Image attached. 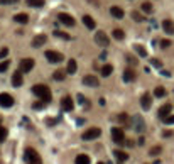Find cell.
Instances as JSON below:
<instances>
[{"label":"cell","instance_id":"e575fe53","mask_svg":"<svg viewBox=\"0 0 174 164\" xmlns=\"http://www.w3.org/2000/svg\"><path fill=\"white\" fill-rule=\"evenodd\" d=\"M132 17H134V20H137V22H142V20H144V15H140L137 10H134V12H132Z\"/></svg>","mask_w":174,"mask_h":164},{"label":"cell","instance_id":"4316f807","mask_svg":"<svg viewBox=\"0 0 174 164\" xmlns=\"http://www.w3.org/2000/svg\"><path fill=\"white\" fill-rule=\"evenodd\" d=\"M26 3H27L29 7H42L46 2H44V0H26Z\"/></svg>","mask_w":174,"mask_h":164},{"label":"cell","instance_id":"7402d4cb","mask_svg":"<svg viewBox=\"0 0 174 164\" xmlns=\"http://www.w3.org/2000/svg\"><path fill=\"white\" fill-rule=\"evenodd\" d=\"M75 164H90V156L86 154H78L75 159Z\"/></svg>","mask_w":174,"mask_h":164},{"label":"cell","instance_id":"ba28073f","mask_svg":"<svg viewBox=\"0 0 174 164\" xmlns=\"http://www.w3.org/2000/svg\"><path fill=\"white\" fill-rule=\"evenodd\" d=\"M34 64H36V63H34V59L32 58L22 59V61H20V71H22V73H29L30 69L34 68Z\"/></svg>","mask_w":174,"mask_h":164},{"label":"cell","instance_id":"4dcf8cb0","mask_svg":"<svg viewBox=\"0 0 174 164\" xmlns=\"http://www.w3.org/2000/svg\"><path fill=\"white\" fill-rule=\"evenodd\" d=\"M113 37L118 39V41H122V39L125 37V32H124L122 29H115V30H113Z\"/></svg>","mask_w":174,"mask_h":164},{"label":"cell","instance_id":"44dd1931","mask_svg":"<svg viewBox=\"0 0 174 164\" xmlns=\"http://www.w3.org/2000/svg\"><path fill=\"white\" fill-rule=\"evenodd\" d=\"M113 156H115L120 163H125V161H128V154H127V152H124V151H118V149H115V151H113Z\"/></svg>","mask_w":174,"mask_h":164},{"label":"cell","instance_id":"8fae6325","mask_svg":"<svg viewBox=\"0 0 174 164\" xmlns=\"http://www.w3.org/2000/svg\"><path fill=\"white\" fill-rule=\"evenodd\" d=\"M83 85L97 88L98 85H100V81H98V78H97V76H93V75H86V76L83 78Z\"/></svg>","mask_w":174,"mask_h":164},{"label":"cell","instance_id":"603a6c76","mask_svg":"<svg viewBox=\"0 0 174 164\" xmlns=\"http://www.w3.org/2000/svg\"><path fill=\"white\" fill-rule=\"evenodd\" d=\"M76 69H78L76 61H75V59H69V61H68V68H66V71H68L69 75H75V73H76Z\"/></svg>","mask_w":174,"mask_h":164},{"label":"cell","instance_id":"83f0119b","mask_svg":"<svg viewBox=\"0 0 174 164\" xmlns=\"http://www.w3.org/2000/svg\"><path fill=\"white\" fill-rule=\"evenodd\" d=\"M64 76H66V73H64V71H61V69H58V71H54V73H52V78H54L56 81H63Z\"/></svg>","mask_w":174,"mask_h":164},{"label":"cell","instance_id":"1f68e13d","mask_svg":"<svg viewBox=\"0 0 174 164\" xmlns=\"http://www.w3.org/2000/svg\"><path fill=\"white\" fill-rule=\"evenodd\" d=\"M161 152H162V147H161V145H155V147H152V149L149 151V154L151 156H159Z\"/></svg>","mask_w":174,"mask_h":164},{"label":"cell","instance_id":"ab89813d","mask_svg":"<svg viewBox=\"0 0 174 164\" xmlns=\"http://www.w3.org/2000/svg\"><path fill=\"white\" fill-rule=\"evenodd\" d=\"M169 46H171V41L169 39H162L161 41V48H169Z\"/></svg>","mask_w":174,"mask_h":164},{"label":"cell","instance_id":"277c9868","mask_svg":"<svg viewBox=\"0 0 174 164\" xmlns=\"http://www.w3.org/2000/svg\"><path fill=\"white\" fill-rule=\"evenodd\" d=\"M100 135H102V130L98 127H91V129L85 130V134L81 135V137H83V140H93V139H97Z\"/></svg>","mask_w":174,"mask_h":164},{"label":"cell","instance_id":"52a82bcc","mask_svg":"<svg viewBox=\"0 0 174 164\" xmlns=\"http://www.w3.org/2000/svg\"><path fill=\"white\" fill-rule=\"evenodd\" d=\"M0 105L3 108H10L14 105V97L9 95V93H0Z\"/></svg>","mask_w":174,"mask_h":164},{"label":"cell","instance_id":"d590c367","mask_svg":"<svg viewBox=\"0 0 174 164\" xmlns=\"http://www.w3.org/2000/svg\"><path fill=\"white\" fill-rule=\"evenodd\" d=\"M118 120H120L122 124H130V122H128L130 118H128V115H127V113H120V115H118Z\"/></svg>","mask_w":174,"mask_h":164},{"label":"cell","instance_id":"bcb514c9","mask_svg":"<svg viewBox=\"0 0 174 164\" xmlns=\"http://www.w3.org/2000/svg\"><path fill=\"white\" fill-rule=\"evenodd\" d=\"M127 59H128V63H132V64H134V63H135V59L132 58V56H127Z\"/></svg>","mask_w":174,"mask_h":164},{"label":"cell","instance_id":"8992f818","mask_svg":"<svg viewBox=\"0 0 174 164\" xmlns=\"http://www.w3.org/2000/svg\"><path fill=\"white\" fill-rule=\"evenodd\" d=\"M58 19H59V22H61V24H64V26H68V27H73V26L76 24V22H75V19H73L69 14H66V12H61V14L58 15Z\"/></svg>","mask_w":174,"mask_h":164},{"label":"cell","instance_id":"f6af8a7d","mask_svg":"<svg viewBox=\"0 0 174 164\" xmlns=\"http://www.w3.org/2000/svg\"><path fill=\"white\" fill-rule=\"evenodd\" d=\"M164 137H171V135H173V132H171V130H164Z\"/></svg>","mask_w":174,"mask_h":164},{"label":"cell","instance_id":"d6986e66","mask_svg":"<svg viewBox=\"0 0 174 164\" xmlns=\"http://www.w3.org/2000/svg\"><path fill=\"white\" fill-rule=\"evenodd\" d=\"M46 41H48V37H46L44 34H39V36H36V37H34V41H32V46H34V48H41V46H42Z\"/></svg>","mask_w":174,"mask_h":164},{"label":"cell","instance_id":"60d3db41","mask_svg":"<svg viewBox=\"0 0 174 164\" xmlns=\"http://www.w3.org/2000/svg\"><path fill=\"white\" fill-rule=\"evenodd\" d=\"M7 54H9V49H7V48H2V49H0V59H3Z\"/></svg>","mask_w":174,"mask_h":164},{"label":"cell","instance_id":"484cf974","mask_svg":"<svg viewBox=\"0 0 174 164\" xmlns=\"http://www.w3.org/2000/svg\"><path fill=\"white\" fill-rule=\"evenodd\" d=\"M134 49H135V53L139 54V56H140V58H145V56H147V51H145L144 46H140V44H135V46H134Z\"/></svg>","mask_w":174,"mask_h":164},{"label":"cell","instance_id":"7a4b0ae2","mask_svg":"<svg viewBox=\"0 0 174 164\" xmlns=\"http://www.w3.org/2000/svg\"><path fill=\"white\" fill-rule=\"evenodd\" d=\"M24 156H26L27 164H41V163H42V159H41V156L37 154V151H36V149H32V147H27Z\"/></svg>","mask_w":174,"mask_h":164},{"label":"cell","instance_id":"ac0fdd59","mask_svg":"<svg viewBox=\"0 0 174 164\" xmlns=\"http://www.w3.org/2000/svg\"><path fill=\"white\" fill-rule=\"evenodd\" d=\"M110 14L115 17V19H124V15H125V12L120 9V7H117V5H113V7H110Z\"/></svg>","mask_w":174,"mask_h":164},{"label":"cell","instance_id":"30bf717a","mask_svg":"<svg viewBox=\"0 0 174 164\" xmlns=\"http://www.w3.org/2000/svg\"><path fill=\"white\" fill-rule=\"evenodd\" d=\"M135 78H137L135 69L134 68H125V71H124V81L125 83H132Z\"/></svg>","mask_w":174,"mask_h":164},{"label":"cell","instance_id":"ffe728a7","mask_svg":"<svg viewBox=\"0 0 174 164\" xmlns=\"http://www.w3.org/2000/svg\"><path fill=\"white\" fill-rule=\"evenodd\" d=\"M162 29H164V32H167V34H174V22L169 19H166L164 22H162Z\"/></svg>","mask_w":174,"mask_h":164},{"label":"cell","instance_id":"b9f144b4","mask_svg":"<svg viewBox=\"0 0 174 164\" xmlns=\"http://www.w3.org/2000/svg\"><path fill=\"white\" fill-rule=\"evenodd\" d=\"M42 107H44L42 102H36V103L32 105V108H34V110H42Z\"/></svg>","mask_w":174,"mask_h":164},{"label":"cell","instance_id":"7bdbcfd3","mask_svg":"<svg viewBox=\"0 0 174 164\" xmlns=\"http://www.w3.org/2000/svg\"><path fill=\"white\" fill-rule=\"evenodd\" d=\"M14 2H17V0H0L2 5H9V3H14Z\"/></svg>","mask_w":174,"mask_h":164},{"label":"cell","instance_id":"9c48e42d","mask_svg":"<svg viewBox=\"0 0 174 164\" xmlns=\"http://www.w3.org/2000/svg\"><path fill=\"white\" fill-rule=\"evenodd\" d=\"M46 59L49 63H61L63 61V54L56 53V51H46Z\"/></svg>","mask_w":174,"mask_h":164},{"label":"cell","instance_id":"ee69618b","mask_svg":"<svg viewBox=\"0 0 174 164\" xmlns=\"http://www.w3.org/2000/svg\"><path fill=\"white\" fill-rule=\"evenodd\" d=\"M56 122H58V120H56V118H49V120H48V125H54V124H56Z\"/></svg>","mask_w":174,"mask_h":164},{"label":"cell","instance_id":"74e56055","mask_svg":"<svg viewBox=\"0 0 174 164\" xmlns=\"http://www.w3.org/2000/svg\"><path fill=\"white\" fill-rule=\"evenodd\" d=\"M151 64H152V66H155V68H162V63H161L159 59H155V58L151 59Z\"/></svg>","mask_w":174,"mask_h":164},{"label":"cell","instance_id":"f35d334b","mask_svg":"<svg viewBox=\"0 0 174 164\" xmlns=\"http://www.w3.org/2000/svg\"><path fill=\"white\" fill-rule=\"evenodd\" d=\"M164 124H167V125H173L174 124V115H169L164 118Z\"/></svg>","mask_w":174,"mask_h":164},{"label":"cell","instance_id":"6da1fadb","mask_svg":"<svg viewBox=\"0 0 174 164\" xmlns=\"http://www.w3.org/2000/svg\"><path fill=\"white\" fill-rule=\"evenodd\" d=\"M32 93L36 97H39L41 100H44V102H49L51 100V90L46 85H34L32 86Z\"/></svg>","mask_w":174,"mask_h":164},{"label":"cell","instance_id":"f546056e","mask_svg":"<svg viewBox=\"0 0 174 164\" xmlns=\"http://www.w3.org/2000/svg\"><path fill=\"white\" fill-rule=\"evenodd\" d=\"M54 36L56 37H61V39H64V41H69V34H66V32H63V30H54Z\"/></svg>","mask_w":174,"mask_h":164},{"label":"cell","instance_id":"5bb4252c","mask_svg":"<svg viewBox=\"0 0 174 164\" xmlns=\"http://www.w3.org/2000/svg\"><path fill=\"white\" fill-rule=\"evenodd\" d=\"M140 105L144 110H149L151 107H152V97L149 95V93H144L142 97H140Z\"/></svg>","mask_w":174,"mask_h":164},{"label":"cell","instance_id":"2e32d148","mask_svg":"<svg viewBox=\"0 0 174 164\" xmlns=\"http://www.w3.org/2000/svg\"><path fill=\"white\" fill-rule=\"evenodd\" d=\"M83 24H85V27H88L90 30H93L97 27V24H95V19L91 17V15H83Z\"/></svg>","mask_w":174,"mask_h":164},{"label":"cell","instance_id":"5b68a950","mask_svg":"<svg viewBox=\"0 0 174 164\" xmlns=\"http://www.w3.org/2000/svg\"><path fill=\"white\" fill-rule=\"evenodd\" d=\"M95 42H97L98 46H102V48H106L110 44V39H108V36L103 30H98L97 34H95Z\"/></svg>","mask_w":174,"mask_h":164},{"label":"cell","instance_id":"7c38bea8","mask_svg":"<svg viewBox=\"0 0 174 164\" xmlns=\"http://www.w3.org/2000/svg\"><path fill=\"white\" fill-rule=\"evenodd\" d=\"M73 107H75V103H73L71 97H63L61 98V108H63L64 112H71Z\"/></svg>","mask_w":174,"mask_h":164},{"label":"cell","instance_id":"8d00e7d4","mask_svg":"<svg viewBox=\"0 0 174 164\" xmlns=\"http://www.w3.org/2000/svg\"><path fill=\"white\" fill-rule=\"evenodd\" d=\"M10 66L9 61H3V63H0V73H3V71H7V68Z\"/></svg>","mask_w":174,"mask_h":164},{"label":"cell","instance_id":"f1b7e54d","mask_svg":"<svg viewBox=\"0 0 174 164\" xmlns=\"http://www.w3.org/2000/svg\"><path fill=\"white\" fill-rule=\"evenodd\" d=\"M154 95H155L157 98H162V97L166 95V88H164V86H157V88L154 90Z\"/></svg>","mask_w":174,"mask_h":164},{"label":"cell","instance_id":"d4e9b609","mask_svg":"<svg viewBox=\"0 0 174 164\" xmlns=\"http://www.w3.org/2000/svg\"><path fill=\"white\" fill-rule=\"evenodd\" d=\"M112 71H113V66L112 64H105V66H102V76H110L112 75Z\"/></svg>","mask_w":174,"mask_h":164},{"label":"cell","instance_id":"cb8c5ba5","mask_svg":"<svg viewBox=\"0 0 174 164\" xmlns=\"http://www.w3.org/2000/svg\"><path fill=\"white\" fill-rule=\"evenodd\" d=\"M15 22H19V24H27L29 22V15L27 14H17L15 17H14Z\"/></svg>","mask_w":174,"mask_h":164},{"label":"cell","instance_id":"9a60e30c","mask_svg":"<svg viewBox=\"0 0 174 164\" xmlns=\"http://www.w3.org/2000/svg\"><path fill=\"white\" fill-rule=\"evenodd\" d=\"M171 112H173V105L171 103H166V105H162L159 108V117L161 118H166V117L171 115Z\"/></svg>","mask_w":174,"mask_h":164},{"label":"cell","instance_id":"836d02e7","mask_svg":"<svg viewBox=\"0 0 174 164\" xmlns=\"http://www.w3.org/2000/svg\"><path fill=\"white\" fill-rule=\"evenodd\" d=\"M7 135H9L7 129H5V127H0V142H3V140L7 139Z\"/></svg>","mask_w":174,"mask_h":164},{"label":"cell","instance_id":"d6a6232c","mask_svg":"<svg viewBox=\"0 0 174 164\" xmlns=\"http://www.w3.org/2000/svg\"><path fill=\"white\" fill-rule=\"evenodd\" d=\"M142 10H144L145 14H151V12H152V3H151V2H144V3H142Z\"/></svg>","mask_w":174,"mask_h":164},{"label":"cell","instance_id":"7dc6e473","mask_svg":"<svg viewBox=\"0 0 174 164\" xmlns=\"http://www.w3.org/2000/svg\"><path fill=\"white\" fill-rule=\"evenodd\" d=\"M98 164H103V163H98Z\"/></svg>","mask_w":174,"mask_h":164},{"label":"cell","instance_id":"e0dca14e","mask_svg":"<svg viewBox=\"0 0 174 164\" xmlns=\"http://www.w3.org/2000/svg\"><path fill=\"white\" fill-rule=\"evenodd\" d=\"M22 83H24V80H22V71H15L14 76H12V85L17 88V86H22Z\"/></svg>","mask_w":174,"mask_h":164},{"label":"cell","instance_id":"3957f363","mask_svg":"<svg viewBox=\"0 0 174 164\" xmlns=\"http://www.w3.org/2000/svg\"><path fill=\"white\" fill-rule=\"evenodd\" d=\"M110 134H112V139L115 140L117 144H124L125 142V134H124V130L120 127H112Z\"/></svg>","mask_w":174,"mask_h":164},{"label":"cell","instance_id":"4fadbf2b","mask_svg":"<svg viewBox=\"0 0 174 164\" xmlns=\"http://www.w3.org/2000/svg\"><path fill=\"white\" fill-rule=\"evenodd\" d=\"M134 129H135V132H144V129H145V124H144V118L142 117H139L135 115L134 117Z\"/></svg>","mask_w":174,"mask_h":164}]
</instances>
